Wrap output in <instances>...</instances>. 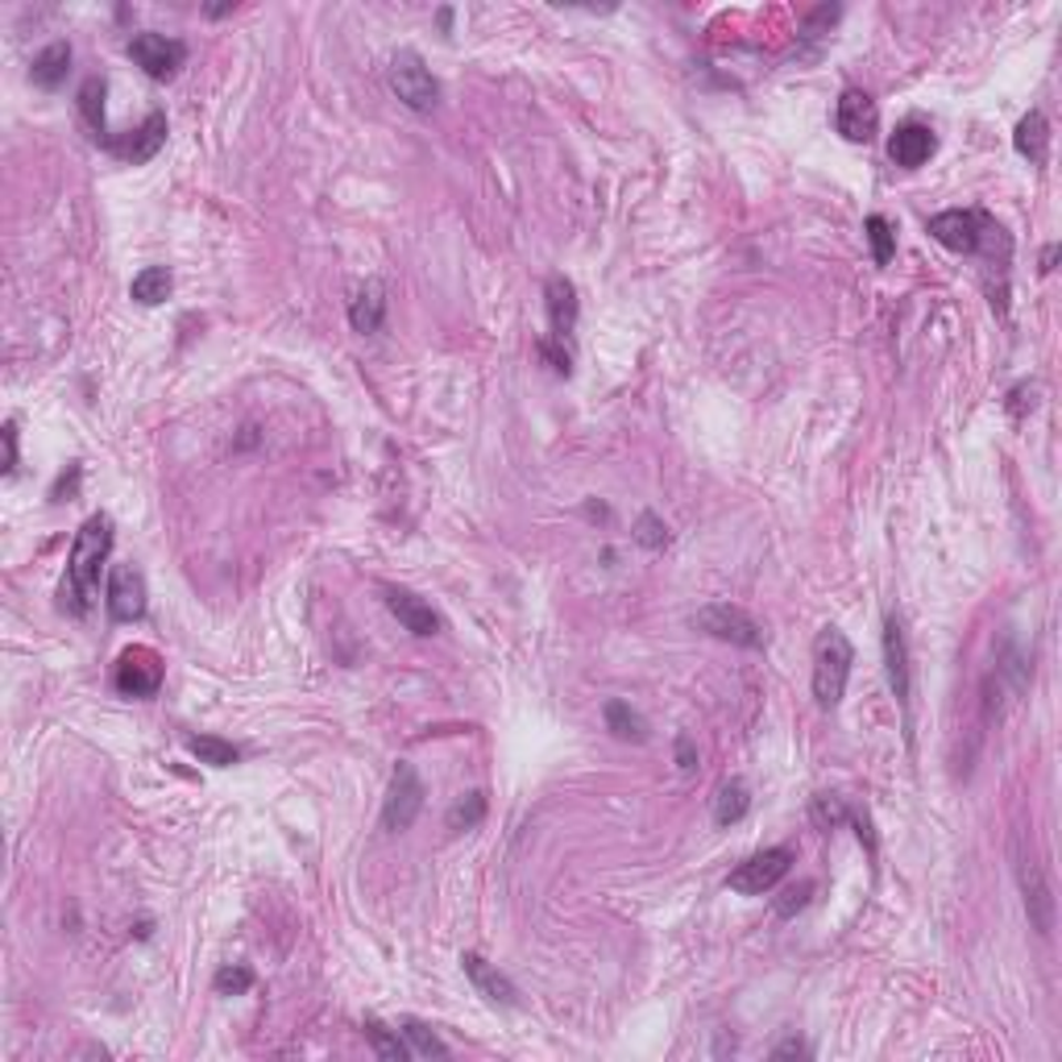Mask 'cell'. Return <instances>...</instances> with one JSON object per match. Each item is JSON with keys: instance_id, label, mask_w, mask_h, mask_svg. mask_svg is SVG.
I'll return each instance as SVG.
<instances>
[{"instance_id": "cell-31", "label": "cell", "mask_w": 1062, "mask_h": 1062, "mask_svg": "<svg viewBox=\"0 0 1062 1062\" xmlns=\"http://www.w3.org/2000/svg\"><path fill=\"white\" fill-rule=\"evenodd\" d=\"M486 818V793H465L457 806L448 809V830H474Z\"/></svg>"}, {"instance_id": "cell-3", "label": "cell", "mask_w": 1062, "mask_h": 1062, "mask_svg": "<svg viewBox=\"0 0 1062 1062\" xmlns=\"http://www.w3.org/2000/svg\"><path fill=\"white\" fill-rule=\"evenodd\" d=\"M1012 872H1017V884H1021L1029 925L1042 938H1050V930H1054V889L1045 880V863L1033 856V847H1026V839H1012Z\"/></svg>"}, {"instance_id": "cell-17", "label": "cell", "mask_w": 1062, "mask_h": 1062, "mask_svg": "<svg viewBox=\"0 0 1062 1062\" xmlns=\"http://www.w3.org/2000/svg\"><path fill=\"white\" fill-rule=\"evenodd\" d=\"M884 665H889V686H892V698L909 710V644H905V627H901V618L889 615L884 618Z\"/></svg>"}, {"instance_id": "cell-15", "label": "cell", "mask_w": 1062, "mask_h": 1062, "mask_svg": "<svg viewBox=\"0 0 1062 1062\" xmlns=\"http://www.w3.org/2000/svg\"><path fill=\"white\" fill-rule=\"evenodd\" d=\"M386 594V610H391L403 627L412 635H436L440 631V615L432 610L428 602L420 598V594H412V590H399V585H386L382 590Z\"/></svg>"}, {"instance_id": "cell-20", "label": "cell", "mask_w": 1062, "mask_h": 1062, "mask_svg": "<svg viewBox=\"0 0 1062 1062\" xmlns=\"http://www.w3.org/2000/svg\"><path fill=\"white\" fill-rule=\"evenodd\" d=\"M1012 146H1017V155L1029 158L1033 167H1042V162H1045V155H1050V125H1045V117L1038 113V108L1017 120Z\"/></svg>"}, {"instance_id": "cell-9", "label": "cell", "mask_w": 1062, "mask_h": 1062, "mask_svg": "<svg viewBox=\"0 0 1062 1062\" xmlns=\"http://www.w3.org/2000/svg\"><path fill=\"white\" fill-rule=\"evenodd\" d=\"M129 59L138 63L150 79H171L174 71L188 63V46L179 42V38H167V34H134L129 38Z\"/></svg>"}, {"instance_id": "cell-16", "label": "cell", "mask_w": 1062, "mask_h": 1062, "mask_svg": "<svg viewBox=\"0 0 1062 1062\" xmlns=\"http://www.w3.org/2000/svg\"><path fill=\"white\" fill-rule=\"evenodd\" d=\"M934 150H938V138H934L925 125H917V120L901 125V129H896V134L889 138V158L896 162V167H905V171H917V167H925Z\"/></svg>"}, {"instance_id": "cell-25", "label": "cell", "mask_w": 1062, "mask_h": 1062, "mask_svg": "<svg viewBox=\"0 0 1062 1062\" xmlns=\"http://www.w3.org/2000/svg\"><path fill=\"white\" fill-rule=\"evenodd\" d=\"M129 295H134L138 304H146V308L162 304V299L171 295V270H167V266H146V270L129 283Z\"/></svg>"}, {"instance_id": "cell-32", "label": "cell", "mask_w": 1062, "mask_h": 1062, "mask_svg": "<svg viewBox=\"0 0 1062 1062\" xmlns=\"http://www.w3.org/2000/svg\"><path fill=\"white\" fill-rule=\"evenodd\" d=\"M809 818H814V826H822V830H835V826H842L851 818V809L842 806V797H835V793H818L814 806H809Z\"/></svg>"}, {"instance_id": "cell-38", "label": "cell", "mask_w": 1062, "mask_h": 1062, "mask_svg": "<svg viewBox=\"0 0 1062 1062\" xmlns=\"http://www.w3.org/2000/svg\"><path fill=\"white\" fill-rule=\"evenodd\" d=\"M793 1054H797V1059H809V1045L797 1042V1038H788V1042H780L776 1050H772V1059H793Z\"/></svg>"}, {"instance_id": "cell-2", "label": "cell", "mask_w": 1062, "mask_h": 1062, "mask_svg": "<svg viewBox=\"0 0 1062 1062\" xmlns=\"http://www.w3.org/2000/svg\"><path fill=\"white\" fill-rule=\"evenodd\" d=\"M851 665H856V648L839 627H822L814 639V702L822 710H835L847 693L851 681Z\"/></svg>"}, {"instance_id": "cell-28", "label": "cell", "mask_w": 1062, "mask_h": 1062, "mask_svg": "<svg viewBox=\"0 0 1062 1062\" xmlns=\"http://www.w3.org/2000/svg\"><path fill=\"white\" fill-rule=\"evenodd\" d=\"M863 233H868V245H872V262L875 266H889L892 254H896V229L889 224V216H868L863 221Z\"/></svg>"}, {"instance_id": "cell-8", "label": "cell", "mask_w": 1062, "mask_h": 1062, "mask_svg": "<svg viewBox=\"0 0 1062 1062\" xmlns=\"http://www.w3.org/2000/svg\"><path fill=\"white\" fill-rule=\"evenodd\" d=\"M424 797H428V788L420 780V772H415L412 764H399L391 776V788H386V801H382V826H386L391 835L412 830L420 809H424Z\"/></svg>"}, {"instance_id": "cell-14", "label": "cell", "mask_w": 1062, "mask_h": 1062, "mask_svg": "<svg viewBox=\"0 0 1062 1062\" xmlns=\"http://www.w3.org/2000/svg\"><path fill=\"white\" fill-rule=\"evenodd\" d=\"M461 967L465 976H469V984L478 988V996H486L490 1005H502V1009H514L519 1005V992H514V984L502 971H498L495 963H486L481 955H474V951H465L461 955Z\"/></svg>"}, {"instance_id": "cell-27", "label": "cell", "mask_w": 1062, "mask_h": 1062, "mask_svg": "<svg viewBox=\"0 0 1062 1062\" xmlns=\"http://www.w3.org/2000/svg\"><path fill=\"white\" fill-rule=\"evenodd\" d=\"M361 1029H365V1038H370V1045H374L382 1059H391V1062L412 1059V1045L403 1042V1033H399V1029L382 1026V1021H374V1017H370V1021H365Z\"/></svg>"}, {"instance_id": "cell-6", "label": "cell", "mask_w": 1062, "mask_h": 1062, "mask_svg": "<svg viewBox=\"0 0 1062 1062\" xmlns=\"http://www.w3.org/2000/svg\"><path fill=\"white\" fill-rule=\"evenodd\" d=\"M693 627L722 639V644H735V648L760 651L768 644L764 627H760L743 606H731V602H710V606H702V610L693 615Z\"/></svg>"}, {"instance_id": "cell-13", "label": "cell", "mask_w": 1062, "mask_h": 1062, "mask_svg": "<svg viewBox=\"0 0 1062 1062\" xmlns=\"http://www.w3.org/2000/svg\"><path fill=\"white\" fill-rule=\"evenodd\" d=\"M162 141H167V117H162V113H150L146 125H138V129L125 134V138H113L104 150L117 155L120 162H129V167H141V162H150V158L162 150Z\"/></svg>"}, {"instance_id": "cell-37", "label": "cell", "mask_w": 1062, "mask_h": 1062, "mask_svg": "<svg viewBox=\"0 0 1062 1062\" xmlns=\"http://www.w3.org/2000/svg\"><path fill=\"white\" fill-rule=\"evenodd\" d=\"M677 764H681V772L698 768V752H693V739H689V735L677 739Z\"/></svg>"}, {"instance_id": "cell-22", "label": "cell", "mask_w": 1062, "mask_h": 1062, "mask_svg": "<svg viewBox=\"0 0 1062 1062\" xmlns=\"http://www.w3.org/2000/svg\"><path fill=\"white\" fill-rule=\"evenodd\" d=\"M747 809H752V793H747V785H743V780H726V785L719 788V797H714V822L735 826L747 818Z\"/></svg>"}, {"instance_id": "cell-30", "label": "cell", "mask_w": 1062, "mask_h": 1062, "mask_svg": "<svg viewBox=\"0 0 1062 1062\" xmlns=\"http://www.w3.org/2000/svg\"><path fill=\"white\" fill-rule=\"evenodd\" d=\"M631 540H635V544H639V549L660 552V549H669V528H665V519H660V514L644 511V514H639V519H635Z\"/></svg>"}, {"instance_id": "cell-34", "label": "cell", "mask_w": 1062, "mask_h": 1062, "mask_svg": "<svg viewBox=\"0 0 1062 1062\" xmlns=\"http://www.w3.org/2000/svg\"><path fill=\"white\" fill-rule=\"evenodd\" d=\"M809 896H814V884H809V880H806V884H797V889H788L785 896L776 901V913H780V917H793L797 909H806Z\"/></svg>"}, {"instance_id": "cell-26", "label": "cell", "mask_w": 1062, "mask_h": 1062, "mask_svg": "<svg viewBox=\"0 0 1062 1062\" xmlns=\"http://www.w3.org/2000/svg\"><path fill=\"white\" fill-rule=\"evenodd\" d=\"M104 92H108L104 79H87V84L79 87V113H84V120L92 125V138L100 141V146L113 138V134L104 129Z\"/></svg>"}, {"instance_id": "cell-11", "label": "cell", "mask_w": 1062, "mask_h": 1062, "mask_svg": "<svg viewBox=\"0 0 1062 1062\" xmlns=\"http://www.w3.org/2000/svg\"><path fill=\"white\" fill-rule=\"evenodd\" d=\"M835 129H839L847 141H868L875 138V129H880V113H875V100L868 96V92H859V87H847L839 96V104H835Z\"/></svg>"}, {"instance_id": "cell-21", "label": "cell", "mask_w": 1062, "mask_h": 1062, "mask_svg": "<svg viewBox=\"0 0 1062 1062\" xmlns=\"http://www.w3.org/2000/svg\"><path fill=\"white\" fill-rule=\"evenodd\" d=\"M71 71V46L67 42H51L46 51L34 54V63H30V79H34V87H46V92H54V87L67 79Z\"/></svg>"}, {"instance_id": "cell-29", "label": "cell", "mask_w": 1062, "mask_h": 1062, "mask_svg": "<svg viewBox=\"0 0 1062 1062\" xmlns=\"http://www.w3.org/2000/svg\"><path fill=\"white\" fill-rule=\"evenodd\" d=\"M399 1029H403V1042L412 1045V1059H445L448 1054V1045L424 1021H403Z\"/></svg>"}, {"instance_id": "cell-36", "label": "cell", "mask_w": 1062, "mask_h": 1062, "mask_svg": "<svg viewBox=\"0 0 1062 1062\" xmlns=\"http://www.w3.org/2000/svg\"><path fill=\"white\" fill-rule=\"evenodd\" d=\"M540 353L552 361V370L556 374H569V353L561 349V344H552V341H540Z\"/></svg>"}, {"instance_id": "cell-10", "label": "cell", "mask_w": 1062, "mask_h": 1062, "mask_svg": "<svg viewBox=\"0 0 1062 1062\" xmlns=\"http://www.w3.org/2000/svg\"><path fill=\"white\" fill-rule=\"evenodd\" d=\"M117 689L125 693V698H155L158 686H162V660H158V651L150 648H129L120 651L117 660Z\"/></svg>"}, {"instance_id": "cell-4", "label": "cell", "mask_w": 1062, "mask_h": 1062, "mask_svg": "<svg viewBox=\"0 0 1062 1062\" xmlns=\"http://www.w3.org/2000/svg\"><path fill=\"white\" fill-rule=\"evenodd\" d=\"M386 79H391L394 96L407 104L412 113H432V108L440 104V84H436V75H432L428 63L415 51L394 54L391 67H386Z\"/></svg>"}, {"instance_id": "cell-7", "label": "cell", "mask_w": 1062, "mask_h": 1062, "mask_svg": "<svg viewBox=\"0 0 1062 1062\" xmlns=\"http://www.w3.org/2000/svg\"><path fill=\"white\" fill-rule=\"evenodd\" d=\"M793 868V851L788 847H768V851H755L739 863L735 872L726 875V889L739 892V896H764L772 892Z\"/></svg>"}, {"instance_id": "cell-39", "label": "cell", "mask_w": 1062, "mask_h": 1062, "mask_svg": "<svg viewBox=\"0 0 1062 1062\" xmlns=\"http://www.w3.org/2000/svg\"><path fill=\"white\" fill-rule=\"evenodd\" d=\"M1054 262H1059V245H1045V249H1042V275H1050V270H1054Z\"/></svg>"}, {"instance_id": "cell-33", "label": "cell", "mask_w": 1062, "mask_h": 1062, "mask_svg": "<svg viewBox=\"0 0 1062 1062\" xmlns=\"http://www.w3.org/2000/svg\"><path fill=\"white\" fill-rule=\"evenodd\" d=\"M249 988H254V971H249V967H221V971H216V992L241 996L249 992Z\"/></svg>"}, {"instance_id": "cell-23", "label": "cell", "mask_w": 1062, "mask_h": 1062, "mask_svg": "<svg viewBox=\"0 0 1062 1062\" xmlns=\"http://www.w3.org/2000/svg\"><path fill=\"white\" fill-rule=\"evenodd\" d=\"M602 714H606L610 735L623 739V743H644V739H648V722L639 719V714H635L627 702H606V710H602Z\"/></svg>"}, {"instance_id": "cell-19", "label": "cell", "mask_w": 1062, "mask_h": 1062, "mask_svg": "<svg viewBox=\"0 0 1062 1062\" xmlns=\"http://www.w3.org/2000/svg\"><path fill=\"white\" fill-rule=\"evenodd\" d=\"M382 320H386V291H382L378 278H370V283L353 295V304H349V325L358 328V332H378Z\"/></svg>"}, {"instance_id": "cell-12", "label": "cell", "mask_w": 1062, "mask_h": 1062, "mask_svg": "<svg viewBox=\"0 0 1062 1062\" xmlns=\"http://www.w3.org/2000/svg\"><path fill=\"white\" fill-rule=\"evenodd\" d=\"M108 615L117 623H138L146 615V582L134 565H117L108 573Z\"/></svg>"}, {"instance_id": "cell-35", "label": "cell", "mask_w": 1062, "mask_h": 1062, "mask_svg": "<svg viewBox=\"0 0 1062 1062\" xmlns=\"http://www.w3.org/2000/svg\"><path fill=\"white\" fill-rule=\"evenodd\" d=\"M0 436H4V474H13V469H18V424L9 420Z\"/></svg>"}, {"instance_id": "cell-1", "label": "cell", "mask_w": 1062, "mask_h": 1062, "mask_svg": "<svg viewBox=\"0 0 1062 1062\" xmlns=\"http://www.w3.org/2000/svg\"><path fill=\"white\" fill-rule=\"evenodd\" d=\"M113 552V519L108 514H92L84 528L75 531V544L67 556V582H63V606L71 615H87V606L96 598L100 585V569Z\"/></svg>"}, {"instance_id": "cell-24", "label": "cell", "mask_w": 1062, "mask_h": 1062, "mask_svg": "<svg viewBox=\"0 0 1062 1062\" xmlns=\"http://www.w3.org/2000/svg\"><path fill=\"white\" fill-rule=\"evenodd\" d=\"M188 752L200 760V764H212V768H233L241 760V752L229 743V739H216V735H191L188 739Z\"/></svg>"}, {"instance_id": "cell-5", "label": "cell", "mask_w": 1062, "mask_h": 1062, "mask_svg": "<svg viewBox=\"0 0 1062 1062\" xmlns=\"http://www.w3.org/2000/svg\"><path fill=\"white\" fill-rule=\"evenodd\" d=\"M925 229H930V237L938 241L943 249H951V254H979L984 237L996 233L992 216L979 212V208H951V212H938V216H930Z\"/></svg>"}, {"instance_id": "cell-18", "label": "cell", "mask_w": 1062, "mask_h": 1062, "mask_svg": "<svg viewBox=\"0 0 1062 1062\" xmlns=\"http://www.w3.org/2000/svg\"><path fill=\"white\" fill-rule=\"evenodd\" d=\"M544 295H549V320H552V341L565 344V337L577 328V311H582V304H577V287L569 283V278L552 275L549 287H544Z\"/></svg>"}]
</instances>
